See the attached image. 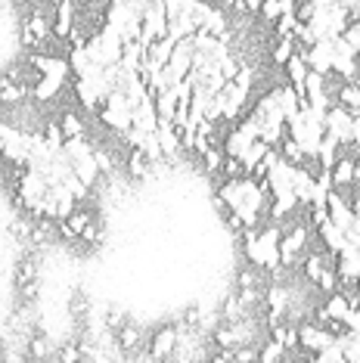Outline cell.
I'll return each instance as SVG.
<instances>
[{"instance_id":"29","label":"cell","mask_w":360,"mask_h":363,"mask_svg":"<svg viewBox=\"0 0 360 363\" xmlns=\"http://www.w3.org/2000/svg\"><path fill=\"white\" fill-rule=\"evenodd\" d=\"M69 4H75V6H84V4H87V0H69Z\"/></svg>"},{"instance_id":"17","label":"cell","mask_w":360,"mask_h":363,"mask_svg":"<svg viewBox=\"0 0 360 363\" xmlns=\"http://www.w3.org/2000/svg\"><path fill=\"white\" fill-rule=\"evenodd\" d=\"M335 103L345 106V109L354 115L360 109V84H354V81H345V84L335 90Z\"/></svg>"},{"instance_id":"8","label":"cell","mask_w":360,"mask_h":363,"mask_svg":"<svg viewBox=\"0 0 360 363\" xmlns=\"http://www.w3.org/2000/svg\"><path fill=\"white\" fill-rule=\"evenodd\" d=\"M130 128L143 130V134H155L159 130V115H155V103L152 96H146L130 109Z\"/></svg>"},{"instance_id":"30","label":"cell","mask_w":360,"mask_h":363,"mask_svg":"<svg viewBox=\"0 0 360 363\" xmlns=\"http://www.w3.org/2000/svg\"><path fill=\"white\" fill-rule=\"evenodd\" d=\"M150 4H165V0H150Z\"/></svg>"},{"instance_id":"12","label":"cell","mask_w":360,"mask_h":363,"mask_svg":"<svg viewBox=\"0 0 360 363\" xmlns=\"http://www.w3.org/2000/svg\"><path fill=\"white\" fill-rule=\"evenodd\" d=\"M152 103H155V115H159V121H174V115H177V90H162V94H155L152 96Z\"/></svg>"},{"instance_id":"1","label":"cell","mask_w":360,"mask_h":363,"mask_svg":"<svg viewBox=\"0 0 360 363\" xmlns=\"http://www.w3.org/2000/svg\"><path fill=\"white\" fill-rule=\"evenodd\" d=\"M100 121L106 128L118 130V134H125V130L130 128V103H128V96L121 94V90H112V94L103 100Z\"/></svg>"},{"instance_id":"23","label":"cell","mask_w":360,"mask_h":363,"mask_svg":"<svg viewBox=\"0 0 360 363\" xmlns=\"http://www.w3.org/2000/svg\"><path fill=\"white\" fill-rule=\"evenodd\" d=\"M47 354H50V345H47V338H31L28 357L31 360H47Z\"/></svg>"},{"instance_id":"4","label":"cell","mask_w":360,"mask_h":363,"mask_svg":"<svg viewBox=\"0 0 360 363\" xmlns=\"http://www.w3.org/2000/svg\"><path fill=\"white\" fill-rule=\"evenodd\" d=\"M332 75L351 81L357 75V53L351 50V44L345 38H332Z\"/></svg>"},{"instance_id":"25","label":"cell","mask_w":360,"mask_h":363,"mask_svg":"<svg viewBox=\"0 0 360 363\" xmlns=\"http://www.w3.org/2000/svg\"><path fill=\"white\" fill-rule=\"evenodd\" d=\"M233 363H258V351L252 345H242V348L233 351Z\"/></svg>"},{"instance_id":"16","label":"cell","mask_w":360,"mask_h":363,"mask_svg":"<svg viewBox=\"0 0 360 363\" xmlns=\"http://www.w3.org/2000/svg\"><path fill=\"white\" fill-rule=\"evenodd\" d=\"M28 96V87L26 84H16L13 78H0V103L4 106H16Z\"/></svg>"},{"instance_id":"21","label":"cell","mask_w":360,"mask_h":363,"mask_svg":"<svg viewBox=\"0 0 360 363\" xmlns=\"http://www.w3.org/2000/svg\"><path fill=\"white\" fill-rule=\"evenodd\" d=\"M342 38H345L348 44H351V50L360 56V19H351V22H348V28L342 31Z\"/></svg>"},{"instance_id":"19","label":"cell","mask_w":360,"mask_h":363,"mask_svg":"<svg viewBox=\"0 0 360 363\" xmlns=\"http://www.w3.org/2000/svg\"><path fill=\"white\" fill-rule=\"evenodd\" d=\"M283 360H286V348L280 342H274V338L258 351V363H283Z\"/></svg>"},{"instance_id":"26","label":"cell","mask_w":360,"mask_h":363,"mask_svg":"<svg viewBox=\"0 0 360 363\" xmlns=\"http://www.w3.org/2000/svg\"><path fill=\"white\" fill-rule=\"evenodd\" d=\"M351 143L360 150V109L354 112V128H351Z\"/></svg>"},{"instance_id":"27","label":"cell","mask_w":360,"mask_h":363,"mask_svg":"<svg viewBox=\"0 0 360 363\" xmlns=\"http://www.w3.org/2000/svg\"><path fill=\"white\" fill-rule=\"evenodd\" d=\"M96 233H100V230H96V220H94V224L81 233V239H84V242H96Z\"/></svg>"},{"instance_id":"20","label":"cell","mask_w":360,"mask_h":363,"mask_svg":"<svg viewBox=\"0 0 360 363\" xmlns=\"http://www.w3.org/2000/svg\"><path fill=\"white\" fill-rule=\"evenodd\" d=\"M140 342H143V333L137 326H125L118 333V348L121 351H134V348H140Z\"/></svg>"},{"instance_id":"6","label":"cell","mask_w":360,"mask_h":363,"mask_svg":"<svg viewBox=\"0 0 360 363\" xmlns=\"http://www.w3.org/2000/svg\"><path fill=\"white\" fill-rule=\"evenodd\" d=\"M326 214H330L332 224L339 230H345V233L354 227V211H351V202L342 193H335V189L326 196Z\"/></svg>"},{"instance_id":"14","label":"cell","mask_w":360,"mask_h":363,"mask_svg":"<svg viewBox=\"0 0 360 363\" xmlns=\"http://www.w3.org/2000/svg\"><path fill=\"white\" fill-rule=\"evenodd\" d=\"M308 62H305V56H292L289 62L283 65V75H286V84H292V87H301L305 84V78H308Z\"/></svg>"},{"instance_id":"5","label":"cell","mask_w":360,"mask_h":363,"mask_svg":"<svg viewBox=\"0 0 360 363\" xmlns=\"http://www.w3.org/2000/svg\"><path fill=\"white\" fill-rule=\"evenodd\" d=\"M298 56H305L310 72H317V75H332V38L317 40L314 47H308V50Z\"/></svg>"},{"instance_id":"22","label":"cell","mask_w":360,"mask_h":363,"mask_svg":"<svg viewBox=\"0 0 360 363\" xmlns=\"http://www.w3.org/2000/svg\"><path fill=\"white\" fill-rule=\"evenodd\" d=\"M146 155L140 150H134V155H130V162H128V171H130V177H143L146 174Z\"/></svg>"},{"instance_id":"11","label":"cell","mask_w":360,"mask_h":363,"mask_svg":"<svg viewBox=\"0 0 360 363\" xmlns=\"http://www.w3.org/2000/svg\"><path fill=\"white\" fill-rule=\"evenodd\" d=\"M90 224H94V211H90V208H81V205H78V208L62 220V233L69 236V239H75V236L84 233Z\"/></svg>"},{"instance_id":"18","label":"cell","mask_w":360,"mask_h":363,"mask_svg":"<svg viewBox=\"0 0 360 363\" xmlns=\"http://www.w3.org/2000/svg\"><path fill=\"white\" fill-rule=\"evenodd\" d=\"M60 128H62V134L65 140H75V137H84V121L78 118L75 112H62L60 115Z\"/></svg>"},{"instance_id":"2","label":"cell","mask_w":360,"mask_h":363,"mask_svg":"<svg viewBox=\"0 0 360 363\" xmlns=\"http://www.w3.org/2000/svg\"><path fill=\"white\" fill-rule=\"evenodd\" d=\"M332 345H335V335L326 326L317 323V320H308V323L298 326V351L320 354L326 348H332Z\"/></svg>"},{"instance_id":"3","label":"cell","mask_w":360,"mask_h":363,"mask_svg":"<svg viewBox=\"0 0 360 363\" xmlns=\"http://www.w3.org/2000/svg\"><path fill=\"white\" fill-rule=\"evenodd\" d=\"M326 134L339 140V146H351V128H354V115H351L345 106L335 103L330 112H326Z\"/></svg>"},{"instance_id":"7","label":"cell","mask_w":360,"mask_h":363,"mask_svg":"<svg viewBox=\"0 0 360 363\" xmlns=\"http://www.w3.org/2000/svg\"><path fill=\"white\" fill-rule=\"evenodd\" d=\"M177 338L180 333L174 326H162L155 335H150V357L152 360H168L177 351Z\"/></svg>"},{"instance_id":"28","label":"cell","mask_w":360,"mask_h":363,"mask_svg":"<svg viewBox=\"0 0 360 363\" xmlns=\"http://www.w3.org/2000/svg\"><path fill=\"white\" fill-rule=\"evenodd\" d=\"M308 4H314V6H317V10H323V6H330V4H332V0H308Z\"/></svg>"},{"instance_id":"10","label":"cell","mask_w":360,"mask_h":363,"mask_svg":"<svg viewBox=\"0 0 360 363\" xmlns=\"http://www.w3.org/2000/svg\"><path fill=\"white\" fill-rule=\"evenodd\" d=\"M65 84V78H56V75H40L35 84H31V96H35L38 103H50L60 96V90Z\"/></svg>"},{"instance_id":"15","label":"cell","mask_w":360,"mask_h":363,"mask_svg":"<svg viewBox=\"0 0 360 363\" xmlns=\"http://www.w3.org/2000/svg\"><path fill=\"white\" fill-rule=\"evenodd\" d=\"M72 171H75V177L84 184L87 189L96 184V177H100V168H96V159H94V152L84 155V159H78L75 164H72Z\"/></svg>"},{"instance_id":"13","label":"cell","mask_w":360,"mask_h":363,"mask_svg":"<svg viewBox=\"0 0 360 363\" xmlns=\"http://www.w3.org/2000/svg\"><path fill=\"white\" fill-rule=\"evenodd\" d=\"M296 53H298L296 35H292V38H276V40H274V47H270V62L280 65V69H283V65L289 62Z\"/></svg>"},{"instance_id":"9","label":"cell","mask_w":360,"mask_h":363,"mask_svg":"<svg viewBox=\"0 0 360 363\" xmlns=\"http://www.w3.org/2000/svg\"><path fill=\"white\" fill-rule=\"evenodd\" d=\"M317 236H320L323 252H330V255H342V252L348 249V236H345V230H339L330 218H326L323 224L317 227Z\"/></svg>"},{"instance_id":"24","label":"cell","mask_w":360,"mask_h":363,"mask_svg":"<svg viewBox=\"0 0 360 363\" xmlns=\"http://www.w3.org/2000/svg\"><path fill=\"white\" fill-rule=\"evenodd\" d=\"M314 363H345V354H342L339 348H326V351H320V354H314Z\"/></svg>"}]
</instances>
